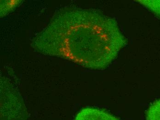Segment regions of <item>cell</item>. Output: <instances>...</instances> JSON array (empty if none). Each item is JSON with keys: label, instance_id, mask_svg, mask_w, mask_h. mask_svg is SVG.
I'll use <instances>...</instances> for the list:
<instances>
[{"label": "cell", "instance_id": "cell-1", "mask_svg": "<svg viewBox=\"0 0 160 120\" xmlns=\"http://www.w3.org/2000/svg\"><path fill=\"white\" fill-rule=\"evenodd\" d=\"M33 43L46 54L102 70L117 57L126 41L113 18L95 11L69 8L59 13Z\"/></svg>", "mask_w": 160, "mask_h": 120}, {"label": "cell", "instance_id": "cell-3", "mask_svg": "<svg viewBox=\"0 0 160 120\" xmlns=\"http://www.w3.org/2000/svg\"><path fill=\"white\" fill-rule=\"evenodd\" d=\"M147 120H160V99L154 102L147 110Z\"/></svg>", "mask_w": 160, "mask_h": 120}, {"label": "cell", "instance_id": "cell-2", "mask_svg": "<svg viewBox=\"0 0 160 120\" xmlns=\"http://www.w3.org/2000/svg\"><path fill=\"white\" fill-rule=\"evenodd\" d=\"M75 120H119L103 110L94 108L82 109L77 114Z\"/></svg>", "mask_w": 160, "mask_h": 120}, {"label": "cell", "instance_id": "cell-4", "mask_svg": "<svg viewBox=\"0 0 160 120\" xmlns=\"http://www.w3.org/2000/svg\"><path fill=\"white\" fill-rule=\"evenodd\" d=\"M141 4L143 5L149 10L152 11L157 17L160 18V0L159 1H138Z\"/></svg>", "mask_w": 160, "mask_h": 120}]
</instances>
